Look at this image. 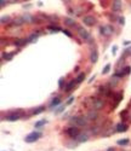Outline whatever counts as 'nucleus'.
<instances>
[{"label": "nucleus", "mask_w": 131, "mask_h": 151, "mask_svg": "<svg viewBox=\"0 0 131 151\" xmlns=\"http://www.w3.org/2000/svg\"><path fill=\"white\" fill-rule=\"evenodd\" d=\"M39 138H42V132H38V131H34V132H32V133H29L28 136L24 138V141L26 143H34V141H37Z\"/></svg>", "instance_id": "nucleus-1"}, {"label": "nucleus", "mask_w": 131, "mask_h": 151, "mask_svg": "<svg viewBox=\"0 0 131 151\" xmlns=\"http://www.w3.org/2000/svg\"><path fill=\"white\" fill-rule=\"evenodd\" d=\"M70 122L73 125H75L78 127H83V126H86L87 125V118L84 117V116H75V117H73Z\"/></svg>", "instance_id": "nucleus-2"}, {"label": "nucleus", "mask_w": 131, "mask_h": 151, "mask_svg": "<svg viewBox=\"0 0 131 151\" xmlns=\"http://www.w3.org/2000/svg\"><path fill=\"white\" fill-rule=\"evenodd\" d=\"M100 31H101V34L103 36H109L113 34V31H114V28L111 26V24H106V26H101L100 27Z\"/></svg>", "instance_id": "nucleus-3"}, {"label": "nucleus", "mask_w": 131, "mask_h": 151, "mask_svg": "<svg viewBox=\"0 0 131 151\" xmlns=\"http://www.w3.org/2000/svg\"><path fill=\"white\" fill-rule=\"evenodd\" d=\"M21 115H22V111L21 110H18L17 113H12V114H10V115H7L6 117H4V120H6V121H10V122H15V121H18L20 118H21Z\"/></svg>", "instance_id": "nucleus-4"}, {"label": "nucleus", "mask_w": 131, "mask_h": 151, "mask_svg": "<svg viewBox=\"0 0 131 151\" xmlns=\"http://www.w3.org/2000/svg\"><path fill=\"white\" fill-rule=\"evenodd\" d=\"M78 34H79V36L83 39V40H91V35H90V33L86 30V29H84L83 27H78Z\"/></svg>", "instance_id": "nucleus-5"}, {"label": "nucleus", "mask_w": 131, "mask_h": 151, "mask_svg": "<svg viewBox=\"0 0 131 151\" xmlns=\"http://www.w3.org/2000/svg\"><path fill=\"white\" fill-rule=\"evenodd\" d=\"M67 134H68L70 138L77 139V138L80 136V131H79V128H77L75 126H74V127H69V128L67 129Z\"/></svg>", "instance_id": "nucleus-6"}, {"label": "nucleus", "mask_w": 131, "mask_h": 151, "mask_svg": "<svg viewBox=\"0 0 131 151\" xmlns=\"http://www.w3.org/2000/svg\"><path fill=\"white\" fill-rule=\"evenodd\" d=\"M103 105H104V102H103L102 99H98V98H94V99H92V109L100 110Z\"/></svg>", "instance_id": "nucleus-7"}, {"label": "nucleus", "mask_w": 131, "mask_h": 151, "mask_svg": "<svg viewBox=\"0 0 131 151\" xmlns=\"http://www.w3.org/2000/svg\"><path fill=\"white\" fill-rule=\"evenodd\" d=\"M83 22H84L85 26H87V27H92L95 23H96V19H95V17H92V16H85L84 19H83Z\"/></svg>", "instance_id": "nucleus-8"}, {"label": "nucleus", "mask_w": 131, "mask_h": 151, "mask_svg": "<svg viewBox=\"0 0 131 151\" xmlns=\"http://www.w3.org/2000/svg\"><path fill=\"white\" fill-rule=\"evenodd\" d=\"M127 125H125V123H118L117 126H116V132H118V133H124V132H126L127 131Z\"/></svg>", "instance_id": "nucleus-9"}, {"label": "nucleus", "mask_w": 131, "mask_h": 151, "mask_svg": "<svg viewBox=\"0 0 131 151\" xmlns=\"http://www.w3.org/2000/svg\"><path fill=\"white\" fill-rule=\"evenodd\" d=\"M121 5H123V3L120 1V0H116V1H113V4H112V10L113 11H120L121 10Z\"/></svg>", "instance_id": "nucleus-10"}, {"label": "nucleus", "mask_w": 131, "mask_h": 151, "mask_svg": "<svg viewBox=\"0 0 131 151\" xmlns=\"http://www.w3.org/2000/svg\"><path fill=\"white\" fill-rule=\"evenodd\" d=\"M90 61H91V63H97V61H98V52H97V50H92L91 51V54H90Z\"/></svg>", "instance_id": "nucleus-11"}, {"label": "nucleus", "mask_w": 131, "mask_h": 151, "mask_svg": "<svg viewBox=\"0 0 131 151\" xmlns=\"http://www.w3.org/2000/svg\"><path fill=\"white\" fill-rule=\"evenodd\" d=\"M22 19H23L24 22H27V23H33V21H34V18H33L29 13H24V15L22 16Z\"/></svg>", "instance_id": "nucleus-12"}, {"label": "nucleus", "mask_w": 131, "mask_h": 151, "mask_svg": "<svg viewBox=\"0 0 131 151\" xmlns=\"http://www.w3.org/2000/svg\"><path fill=\"white\" fill-rule=\"evenodd\" d=\"M44 110H45V106H43V105L42 106H38V108H35L34 110L32 111V114L33 115H39V114H42Z\"/></svg>", "instance_id": "nucleus-13"}, {"label": "nucleus", "mask_w": 131, "mask_h": 151, "mask_svg": "<svg viewBox=\"0 0 131 151\" xmlns=\"http://www.w3.org/2000/svg\"><path fill=\"white\" fill-rule=\"evenodd\" d=\"M64 24H67L68 27H74L75 26V22H74V19L67 17V18H64Z\"/></svg>", "instance_id": "nucleus-14"}, {"label": "nucleus", "mask_w": 131, "mask_h": 151, "mask_svg": "<svg viewBox=\"0 0 131 151\" xmlns=\"http://www.w3.org/2000/svg\"><path fill=\"white\" fill-rule=\"evenodd\" d=\"M27 42H28V40H24V39H17V40L15 41V45L18 46V47H21V46H24Z\"/></svg>", "instance_id": "nucleus-15"}, {"label": "nucleus", "mask_w": 131, "mask_h": 151, "mask_svg": "<svg viewBox=\"0 0 131 151\" xmlns=\"http://www.w3.org/2000/svg\"><path fill=\"white\" fill-rule=\"evenodd\" d=\"M87 139H89V137L86 136V134H81V133H80V136L77 138V140H78L79 143H84V141H87Z\"/></svg>", "instance_id": "nucleus-16"}, {"label": "nucleus", "mask_w": 131, "mask_h": 151, "mask_svg": "<svg viewBox=\"0 0 131 151\" xmlns=\"http://www.w3.org/2000/svg\"><path fill=\"white\" fill-rule=\"evenodd\" d=\"M77 84V81H74V80H73V81H70V82H68V85L67 86H66V91H67V92H69V91H72V88H73V87H74V85Z\"/></svg>", "instance_id": "nucleus-17"}, {"label": "nucleus", "mask_w": 131, "mask_h": 151, "mask_svg": "<svg viewBox=\"0 0 131 151\" xmlns=\"http://www.w3.org/2000/svg\"><path fill=\"white\" fill-rule=\"evenodd\" d=\"M60 103H61V99H60V98H54V99L51 100V103H50V106L54 108V106H56V105H58Z\"/></svg>", "instance_id": "nucleus-18"}, {"label": "nucleus", "mask_w": 131, "mask_h": 151, "mask_svg": "<svg viewBox=\"0 0 131 151\" xmlns=\"http://www.w3.org/2000/svg\"><path fill=\"white\" fill-rule=\"evenodd\" d=\"M84 79H85V74H84V73H80V74L77 76L75 81H77V84H80V82H83Z\"/></svg>", "instance_id": "nucleus-19"}, {"label": "nucleus", "mask_w": 131, "mask_h": 151, "mask_svg": "<svg viewBox=\"0 0 131 151\" xmlns=\"http://www.w3.org/2000/svg\"><path fill=\"white\" fill-rule=\"evenodd\" d=\"M12 22H13V23H12V24H13V26H22V24H23V23H24V21L22 19V17L17 18V19H13Z\"/></svg>", "instance_id": "nucleus-20"}, {"label": "nucleus", "mask_w": 131, "mask_h": 151, "mask_svg": "<svg viewBox=\"0 0 131 151\" xmlns=\"http://www.w3.org/2000/svg\"><path fill=\"white\" fill-rule=\"evenodd\" d=\"M38 36H39V34H32L29 38H28V42H35L37 41V39H38Z\"/></svg>", "instance_id": "nucleus-21"}, {"label": "nucleus", "mask_w": 131, "mask_h": 151, "mask_svg": "<svg viewBox=\"0 0 131 151\" xmlns=\"http://www.w3.org/2000/svg\"><path fill=\"white\" fill-rule=\"evenodd\" d=\"M96 117H97V113L96 111H90L89 115H87V118H90V120H96Z\"/></svg>", "instance_id": "nucleus-22"}, {"label": "nucleus", "mask_w": 131, "mask_h": 151, "mask_svg": "<svg viewBox=\"0 0 131 151\" xmlns=\"http://www.w3.org/2000/svg\"><path fill=\"white\" fill-rule=\"evenodd\" d=\"M0 21H1L3 24H5V23H10L11 18H10V16H3V17L0 18Z\"/></svg>", "instance_id": "nucleus-23"}, {"label": "nucleus", "mask_w": 131, "mask_h": 151, "mask_svg": "<svg viewBox=\"0 0 131 151\" xmlns=\"http://www.w3.org/2000/svg\"><path fill=\"white\" fill-rule=\"evenodd\" d=\"M15 53H3V59H6V61H10L12 59Z\"/></svg>", "instance_id": "nucleus-24"}, {"label": "nucleus", "mask_w": 131, "mask_h": 151, "mask_svg": "<svg viewBox=\"0 0 131 151\" xmlns=\"http://www.w3.org/2000/svg\"><path fill=\"white\" fill-rule=\"evenodd\" d=\"M47 121L45 120V118H44V120H40V121H38V122H35V125H34V127H35V128H39V127H42L43 125H45Z\"/></svg>", "instance_id": "nucleus-25"}, {"label": "nucleus", "mask_w": 131, "mask_h": 151, "mask_svg": "<svg viewBox=\"0 0 131 151\" xmlns=\"http://www.w3.org/2000/svg\"><path fill=\"white\" fill-rule=\"evenodd\" d=\"M118 145H127L129 144V139H120L117 141Z\"/></svg>", "instance_id": "nucleus-26"}, {"label": "nucleus", "mask_w": 131, "mask_h": 151, "mask_svg": "<svg viewBox=\"0 0 131 151\" xmlns=\"http://www.w3.org/2000/svg\"><path fill=\"white\" fill-rule=\"evenodd\" d=\"M64 109H66V108H64V105H60L58 108H57V109L55 110V115H58L60 113H62V111H64Z\"/></svg>", "instance_id": "nucleus-27"}, {"label": "nucleus", "mask_w": 131, "mask_h": 151, "mask_svg": "<svg viewBox=\"0 0 131 151\" xmlns=\"http://www.w3.org/2000/svg\"><path fill=\"white\" fill-rule=\"evenodd\" d=\"M109 69H111V64H107L104 68H103V70H102V74H108L109 73Z\"/></svg>", "instance_id": "nucleus-28"}, {"label": "nucleus", "mask_w": 131, "mask_h": 151, "mask_svg": "<svg viewBox=\"0 0 131 151\" xmlns=\"http://www.w3.org/2000/svg\"><path fill=\"white\" fill-rule=\"evenodd\" d=\"M47 29L49 30H55V33H56V31H62V29L61 28H58V27H47Z\"/></svg>", "instance_id": "nucleus-29"}, {"label": "nucleus", "mask_w": 131, "mask_h": 151, "mask_svg": "<svg viewBox=\"0 0 131 151\" xmlns=\"http://www.w3.org/2000/svg\"><path fill=\"white\" fill-rule=\"evenodd\" d=\"M118 85V79L117 77H113L111 80V86H117Z\"/></svg>", "instance_id": "nucleus-30"}, {"label": "nucleus", "mask_w": 131, "mask_h": 151, "mask_svg": "<svg viewBox=\"0 0 131 151\" xmlns=\"http://www.w3.org/2000/svg\"><path fill=\"white\" fill-rule=\"evenodd\" d=\"M126 115H127V110H124V111H121L120 113V116L124 118V120H126Z\"/></svg>", "instance_id": "nucleus-31"}, {"label": "nucleus", "mask_w": 131, "mask_h": 151, "mask_svg": "<svg viewBox=\"0 0 131 151\" xmlns=\"http://www.w3.org/2000/svg\"><path fill=\"white\" fill-rule=\"evenodd\" d=\"M62 33H63V34H66L68 38H72V34L69 33V30H67V29H63V30H62Z\"/></svg>", "instance_id": "nucleus-32"}, {"label": "nucleus", "mask_w": 131, "mask_h": 151, "mask_svg": "<svg viewBox=\"0 0 131 151\" xmlns=\"http://www.w3.org/2000/svg\"><path fill=\"white\" fill-rule=\"evenodd\" d=\"M74 99H75L74 97H70V98H69V99L67 100V105H70V104H72V103H73V102H74Z\"/></svg>", "instance_id": "nucleus-33"}, {"label": "nucleus", "mask_w": 131, "mask_h": 151, "mask_svg": "<svg viewBox=\"0 0 131 151\" xmlns=\"http://www.w3.org/2000/svg\"><path fill=\"white\" fill-rule=\"evenodd\" d=\"M118 21H119L120 24H123V26L125 24V18H124V17H119V19H118Z\"/></svg>", "instance_id": "nucleus-34"}, {"label": "nucleus", "mask_w": 131, "mask_h": 151, "mask_svg": "<svg viewBox=\"0 0 131 151\" xmlns=\"http://www.w3.org/2000/svg\"><path fill=\"white\" fill-rule=\"evenodd\" d=\"M125 71V74H130V71H131V68L130 67H125V69H123Z\"/></svg>", "instance_id": "nucleus-35"}, {"label": "nucleus", "mask_w": 131, "mask_h": 151, "mask_svg": "<svg viewBox=\"0 0 131 151\" xmlns=\"http://www.w3.org/2000/svg\"><path fill=\"white\" fill-rule=\"evenodd\" d=\"M58 86H60V88H62V86H63V77L60 79V81H58Z\"/></svg>", "instance_id": "nucleus-36"}, {"label": "nucleus", "mask_w": 131, "mask_h": 151, "mask_svg": "<svg viewBox=\"0 0 131 151\" xmlns=\"http://www.w3.org/2000/svg\"><path fill=\"white\" fill-rule=\"evenodd\" d=\"M6 3H9V1H6V0H1V1H0V6H1V7H4Z\"/></svg>", "instance_id": "nucleus-37"}, {"label": "nucleus", "mask_w": 131, "mask_h": 151, "mask_svg": "<svg viewBox=\"0 0 131 151\" xmlns=\"http://www.w3.org/2000/svg\"><path fill=\"white\" fill-rule=\"evenodd\" d=\"M116 52H117V46H113V49H112V53H113V54H116Z\"/></svg>", "instance_id": "nucleus-38"}, {"label": "nucleus", "mask_w": 131, "mask_h": 151, "mask_svg": "<svg viewBox=\"0 0 131 151\" xmlns=\"http://www.w3.org/2000/svg\"><path fill=\"white\" fill-rule=\"evenodd\" d=\"M130 44H131V41H129V40L124 41V45H125V46H127V45H130Z\"/></svg>", "instance_id": "nucleus-39"}, {"label": "nucleus", "mask_w": 131, "mask_h": 151, "mask_svg": "<svg viewBox=\"0 0 131 151\" xmlns=\"http://www.w3.org/2000/svg\"><path fill=\"white\" fill-rule=\"evenodd\" d=\"M94 80H95V75H94V76H92L91 79H90V80H89V82H90V84H91V82H92Z\"/></svg>", "instance_id": "nucleus-40"}, {"label": "nucleus", "mask_w": 131, "mask_h": 151, "mask_svg": "<svg viewBox=\"0 0 131 151\" xmlns=\"http://www.w3.org/2000/svg\"><path fill=\"white\" fill-rule=\"evenodd\" d=\"M107 151H116V150H114L113 148H108V149H107Z\"/></svg>", "instance_id": "nucleus-41"}, {"label": "nucleus", "mask_w": 131, "mask_h": 151, "mask_svg": "<svg viewBox=\"0 0 131 151\" xmlns=\"http://www.w3.org/2000/svg\"><path fill=\"white\" fill-rule=\"evenodd\" d=\"M130 118H131V116H130Z\"/></svg>", "instance_id": "nucleus-42"}]
</instances>
